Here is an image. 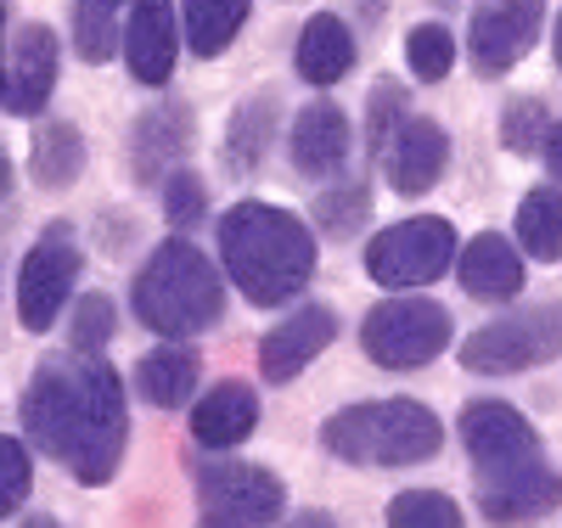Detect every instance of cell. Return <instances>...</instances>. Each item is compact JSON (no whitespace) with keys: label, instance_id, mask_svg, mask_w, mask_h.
Masks as SVG:
<instances>
[{"label":"cell","instance_id":"cell-1","mask_svg":"<svg viewBox=\"0 0 562 528\" xmlns=\"http://www.w3.org/2000/svg\"><path fill=\"white\" fill-rule=\"evenodd\" d=\"M23 427L52 461H68L79 484H108L130 439L119 371L102 355L40 360L23 394Z\"/></svg>","mask_w":562,"mask_h":528},{"label":"cell","instance_id":"cell-2","mask_svg":"<svg viewBox=\"0 0 562 528\" xmlns=\"http://www.w3.org/2000/svg\"><path fill=\"white\" fill-rule=\"evenodd\" d=\"M220 259L248 304H288L315 276V236L276 203H237L220 220Z\"/></svg>","mask_w":562,"mask_h":528},{"label":"cell","instance_id":"cell-3","mask_svg":"<svg viewBox=\"0 0 562 528\" xmlns=\"http://www.w3.org/2000/svg\"><path fill=\"white\" fill-rule=\"evenodd\" d=\"M130 304H135L140 326H153L169 344H186V338H198V332L220 326L225 281L198 243L169 236V243H158L147 254V265H140V276L130 287Z\"/></svg>","mask_w":562,"mask_h":528},{"label":"cell","instance_id":"cell-4","mask_svg":"<svg viewBox=\"0 0 562 528\" xmlns=\"http://www.w3.org/2000/svg\"><path fill=\"white\" fill-rule=\"evenodd\" d=\"M321 445L349 467H416L439 456L445 427L416 400H366V405H344L326 422Z\"/></svg>","mask_w":562,"mask_h":528},{"label":"cell","instance_id":"cell-5","mask_svg":"<svg viewBox=\"0 0 562 528\" xmlns=\"http://www.w3.org/2000/svg\"><path fill=\"white\" fill-rule=\"evenodd\" d=\"M360 344L383 371H416L450 349V315L434 299L400 293V299L371 304V315L360 326Z\"/></svg>","mask_w":562,"mask_h":528},{"label":"cell","instance_id":"cell-6","mask_svg":"<svg viewBox=\"0 0 562 528\" xmlns=\"http://www.w3.org/2000/svg\"><path fill=\"white\" fill-rule=\"evenodd\" d=\"M192 484H198L203 523H225V528H265L281 517V501H288L270 467L231 461V456H198Z\"/></svg>","mask_w":562,"mask_h":528},{"label":"cell","instance_id":"cell-7","mask_svg":"<svg viewBox=\"0 0 562 528\" xmlns=\"http://www.w3.org/2000/svg\"><path fill=\"white\" fill-rule=\"evenodd\" d=\"M450 265H456V231L439 214L400 220L383 236H371V248H366V276L394 287V293H416V287L439 281Z\"/></svg>","mask_w":562,"mask_h":528},{"label":"cell","instance_id":"cell-8","mask_svg":"<svg viewBox=\"0 0 562 528\" xmlns=\"http://www.w3.org/2000/svg\"><path fill=\"white\" fill-rule=\"evenodd\" d=\"M557 355H562V304H540V310H518L506 321H490L461 344V366L484 371V377L529 371V366H546Z\"/></svg>","mask_w":562,"mask_h":528},{"label":"cell","instance_id":"cell-9","mask_svg":"<svg viewBox=\"0 0 562 528\" xmlns=\"http://www.w3.org/2000/svg\"><path fill=\"white\" fill-rule=\"evenodd\" d=\"M79 270H85V259H79L74 231L68 225H45V236L29 248L23 276H18V315H23L29 332H52L57 326V315L74 299Z\"/></svg>","mask_w":562,"mask_h":528},{"label":"cell","instance_id":"cell-10","mask_svg":"<svg viewBox=\"0 0 562 528\" xmlns=\"http://www.w3.org/2000/svg\"><path fill=\"white\" fill-rule=\"evenodd\" d=\"M540 23H546V0H479L473 23H467V57L484 79H501L529 57Z\"/></svg>","mask_w":562,"mask_h":528},{"label":"cell","instance_id":"cell-11","mask_svg":"<svg viewBox=\"0 0 562 528\" xmlns=\"http://www.w3.org/2000/svg\"><path fill=\"white\" fill-rule=\"evenodd\" d=\"M461 445L473 456L479 472H501V467H524V461H540V439L529 416H518L501 400H479L461 411Z\"/></svg>","mask_w":562,"mask_h":528},{"label":"cell","instance_id":"cell-12","mask_svg":"<svg viewBox=\"0 0 562 528\" xmlns=\"http://www.w3.org/2000/svg\"><path fill=\"white\" fill-rule=\"evenodd\" d=\"M479 506H484V517L501 523V528L535 523V517H546V512L562 506V472H551L546 461L479 472Z\"/></svg>","mask_w":562,"mask_h":528},{"label":"cell","instance_id":"cell-13","mask_svg":"<svg viewBox=\"0 0 562 528\" xmlns=\"http://www.w3.org/2000/svg\"><path fill=\"white\" fill-rule=\"evenodd\" d=\"M124 63L135 85H169L175 57H180V34H175V7L169 0H130V23H124Z\"/></svg>","mask_w":562,"mask_h":528},{"label":"cell","instance_id":"cell-14","mask_svg":"<svg viewBox=\"0 0 562 528\" xmlns=\"http://www.w3.org/2000/svg\"><path fill=\"white\" fill-rule=\"evenodd\" d=\"M333 338H338V315L326 310V304H304V310H293V315H281V326H270L265 344H259V371H265V382H293Z\"/></svg>","mask_w":562,"mask_h":528},{"label":"cell","instance_id":"cell-15","mask_svg":"<svg viewBox=\"0 0 562 528\" xmlns=\"http://www.w3.org/2000/svg\"><path fill=\"white\" fill-rule=\"evenodd\" d=\"M383 175H389V186L394 191H405V198H416V191H428V186H439V175H445V164H450V135L434 124V119H405L400 130H394V141L383 147Z\"/></svg>","mask_w":562,"mask_h":528},{"label":"cell","instance_id":"cell-16","mask_svg":"<svg viewBox=\"0 0 562 528\" xmlns=\"http://www.w3.org/2000/svg\"><path fill=\"white\" fill-rule=\"evenodd\" d=\"M57 90V34L45 23H23L12 45V68H7V102L18 119H34Z\"/></svg>","mask_w":562,"mask_h":528},{"label":"cell","instance_id":"cell-17","mask_svg":"<svg viewBox=\"0 0 562 528\" xmlns=\"http://www.w3.org/2000/svg\"><path fill=\"white\" fill-rule=\"evenodd\" d=\"M186 153H192V108L186 102H158L135 119L130 164H135L140 180H169Z\"/></svg>","mask_w":562,"mask_h":528},{"label":"cell","instance_id":"cell-18","mask_svg":"<svg viewBox=\"0 0 562 528\" xmlns=\"http://www.w3.org/2000/svg\"><path fill=\"white\" fill-rule=\"evenodd\" d=\"M254 427H259V394L237 377L214 382V389L192 405V439L203 450H237Z\"/></svg>","mask_w":562,"mask_h":528},{"label":"cell","instance_id":"cell-19","mask_svg":"<svg viewBox=\"0 0 562 528\" xmlns=\"http://www.w3.org/2000/svg\"><path fill=\"white\" fill-rule=\"evenodd\" d=\"M288 153L299 164V175L310 180H326V175H338L344 158H349V119L338 102H310L299 119H293V141H288Z\"/></svg>","mask_w":562,"mask_h":528},{"label":"cell","instance_id":"cell-20","mask_svg":"<svg viewBox=\"0 0 562 528\" xmlns=\"http://www.w3.org/2000/svg\"><path fill=\"white\" fill-rule=\"evenodd\" d=\"M461 287L473 299H484V304H506V299H518L524 293V259H518V248L506 243V236H495V231H484V236H473V243L461 248Z\"/></svg>","mask_w":562,"mask_h":528},{"label":"cell","instance_id":"cell-21","mask_svg":"<svg viewBox=\"0 0 562 528\" xmlns=\"http://www.w3.org/2000/svg\"><path fill=\"white\" fill-rule=\"evenodd\" d=\"M198 377H203V355L192 344H164V349H153L147 360L135 366V389H140V400H147V405L175 411V405L192 400Z\"/></svg>","mask_w":562,"mask_h":528},{"label":"cell","instance_id":"cell-22","mask_svg":"<svg viewBox=\"0 0 562 528\" xmlns=\"http://www.w3.org/2000/svg\"><path fill=\"white\" fill-rule=\"evenodd\" d=\"M349 68H355V34H349V23L333 18V12L310 18L304 34H299V79L326 90V85H338Z\"/></svg>","mask_w":562,"mask_h":528},{"label":"cell","instance_id":"cell-23","mask_svg":"<svg viewBox=\"0 0 562 528\" xmlns=\"http://www.w3.org/2000/svg\"><path fill=\"white\" fill-rule=\"evenodd\" d=\"M276 96H254V102H243L237 113H231V130H225V164L237 175H254L265 164V153L276 147Z\"/></svg>","mask_w":562,"mask_h":528},{"label":"cell","instance_id":"cell-24","mask_svg":"<svg viewBox=\"0 0 562 528\" xmlns=\"http://www.w3.org/2000/svg\"><path fill=\"white\" fill-rule=\"evenodd\" d=\"M254 0H180V18H186V45L198 57H220L237 29L248 23Z\"/></svg>","mask_w":562,"mask_h":528},{"label":"cell","instance_id":"cell-25","mask_svg":"<svg viewBox=\"0 0 562 528\" xmlns=\"http://www.w3.org/2000/svg\"><path fill=\"white\" fill-rule=\"evenodd\" d=\"M29 164H34V180H45V186H74V180L85 175V135H79L68 119L40 124Z\"/></svg>","mask_w":562,"mask_h":528},{"label":"cell","instance_id":"cell-26","mask_svg":"<svg viewBox=\"0 0 562 528\" xmlns=\"http://www.w3.org/2000/svg\"><path fill=\"white\" fill-rule=\"evenodd\" d=\"M518 243L535 254V259H562V191L557 186H540L524 198L518 209Z\"/></svg>","mask_w":562,"mask_h":528},{"label":"cell","instance_id":"cell-27","mask_svg":"<svg viewBox=\"0 0 562 528\" xmlns=\"http://www.w3.org/2000/svg\"><path fill=\"white\" fill-rule=\"evenodd\" d=\"M130 0H74V45L79 57L97 68L119 52V18Z\"/></svg>","mask_w":562,"mask_h":528},{"label":"cell","instance_id":"cell-28","mask_svg":"<svg viewBox=\"0 0 562 528\" xmlns=\"http://www.w3.org/2000/svg\"><path fill=\"white\" fill-rule=\"evenodd\" d=\"M371 214V186L366 180H338V186H326L321 198H315V220L321 231L333 236V243H344V236H355Z\"/></svg>","mask_w":562,"mask_h":528},{"label":"cell","instance_id":"cell-29","mask_svg":"<svg viewBox=\"0 0 562 528\" xmlns=\"http://www.w3.org/2000/svg\"><path fill=\"white\" fill-rule=\"evenodd\" d=\"M405 63H411L416 79L439 85V79L456 68V34H450L445 23H416V29L405 34Z\"/></svg>","mask_w":562,"mask_h":528},{"label":"cell","instance_id":"cell-30","mask_svg":"<svg viewBox=\"0 0 562 528\" xmlns=\"http://www.w3.org/2000/svg\"><path fill=\"white\" fill-rule=\"evenodd\" d=\"M389 528H461V506L439 490H405L389 506Z\"/></svg>","mask_w":562,"mask_h":528},{"label":"cell","instance_id":"cell-31","mask_svg":"<svg viewBox=\"0 0 562 528\" xmlns=\"http://www.w3.org/2000/svg\"><path fill=\"white\" fill-rule=\"evenodd\" d=\"M113 299L108 293H85L79 304H74V321H68V344H74V355H102L108 344H113Z\"/></svg>","mask_w":562,"mask_h":528},{"label":"cell","instance_id":"cell-32","mask_svg":"<svg viewBox=\"0 0 562 528\" xmlns=\"http://www.w3.org/2000/svg\"><path fill=\"white\" fill-rule=\"evenodd\" d=\"M411 119L405 108V90L394 79H378L371 85V102H366V141H371V158H383V147L394 141V130Z\"/></svg>","mask_w":562,"mask_h":528},{"label":"cell","instance_id":"cell-33","mask_svg":"<svg viewBox=\"0 0 562 528\" xmlns=\"http://www.w3.org/2000/svg\"><path fill=\"white\" fill-rule=\"evenodd\" d=\"M546 130H551V119H546V108L535 102V96L506 102V113H501V141H506V153H540V147H546Z\"/></svg>","mask_w":562,"mask_h":528},{"label":"cell","instance_id":"cell-34","mask_svg":"<svg viewBox=\"0 0 562 528\" xmlns=\"http://www.w3.org/2000/svg\"><path fill=\"white\" fill-rule=\"evenodd\" d=\"M34 490V467H29V450L18 439L0 434V517H12Z\"/></svg>","mask_w":562,"mask_h":528},{"label":"cell","instance_id":"cell-35","mask_svg":"<svg viewBox=\"0 0 562 528\" xmlns=\"http://www.w3.org/2000/svg\"><path fill=\"white\" fill-rule=\"evenodd\" d=\"M164 214H169V225H198L203 214H209V191H203V180L192 175V169H175L169 180H164Z\"/></svg>","mask_w":562,"mask_h":528},{"label":"cell","instance_id":"cell-36","mask_svg":"<svg viewBox=\"0 0 562 528\" xmlns=\"http://www.w3.org/2000/svg\"><path fill=\"white\" fill-rule=\"evenodd\" d=\"M540 153H546L551 180H562V124H551V130H546V147H540Z\"/></svg>","mask_w":562,"mask_h":528},{"label":"cell","instance_id":"cell-37","mask_svg":"<svg viewBox=\"0 0 562 528\" xmlns=\"http://www.w3.org/2000/svg\"><path fill=\"white\" fill-rule=\"evenodd\" d=\"M281 528H338V523L326 517V512H299V517H288Z\"/></svg>","mask_w":562,"mask_h":528},{"label":"cell","instance_id":"cell-38","mask_svg":"<svg viewBox=\"0 0 562 528\" xmlns=\"http://www.w3.org/2000/svg\"><path fill=\"white\" fill-rule=\"evenodd\" d=\"M7 191H12V158L0 153V203H7Z\"/></svg>","mask_w":562,"mask_h":528},{"label":"cell","instance_id":"cell-39","mask_svg":"<svg viewBox=\"0 0 562 528\" xmlns=\"http://www.w3.org/2000/svg\"><path fill=\"white\" fill-rule=\"evenodd\" d=\"M23 528H63V523H57V517H29Z\"/></svg>","mask_w":562,"mask_h":528},{"label":"cell","instance_id":"cell-40","mask_svg":"<svg viewBox=\"0 0 562 528\" xmlns=\"http://www.w3.org/2000/svg\"><path fill=\"white\" fill-rule=\"evenodd\" d=\"M0 29H7V12H0ZM0 96H7V63H0Z\"/></svg>","mask_w":562,"mask_h":528},{"label":"cell","instance_id":"cell-41","mask_svg":"<svg viewBox=\"0 0 562 528\" xmlns=\"http://www.w3.org/2000/svg\"><path fill=\"white\" fill-rule=\"evenodd\" d=\"M557 63H562V18H557Z\"/></svg>","mask_w":562,"mask_h":528},{"label":"cell","instance_id":"cell-42","mask_svg":"<svg viewBox=\"0 0 562 528\" xmlns=\"http://www.w3.org/2000/svg\"><path fill=\"white\" fill-rule=\"evenodd\" d=\"M203 528H225V523H203Z\"/></svg>","mask_w":562,"mask_h":528}]
</instances>
